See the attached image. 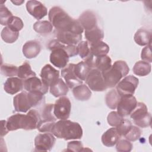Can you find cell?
<instances>
[{
    "mask_svg": "<svg viewBox=\"0 0 152 152\" xmlns=\"http://www.w3.org/2000/svg\"><path fill=\"white\" fill-rule=\"evenodd\" d=\"M141 134V129L136 126L132 125L129 131L125 135L124 137L129 141H135L140 138Z\"/></svg>",
    "mask_w": 152,
    "mask_h": 152,
    "instance_id": "obj_40",
    "label": "cell"
},
{
    "mask_svg": "<svg viewBox=\"0 0 152 152\" xmlns=\"http://www.w3.org/2000/svg\"><path fill=\"white\" fill-rule=\"evenodd\" d=\"M90 50L93 56L96 57L106 55L109 51V46L104 42L100 41L90 45Z\"/></svg>",
    "mask_w": 152,
    "mask_h": 152,
    "instance_id": "obj_30",
    "label": "cell"
},
{
    "mask_svg": "<svg viewBox=\"0 0 152 152\" xmlns=\"http://www.w3.org/2000/svg\"><path fill=\"white\" fill-rule=\"evenodd\" d=\"M56 39L66 45H76L82 39V34H77L70 31H55Z\"/></svg>",
    "mask_w": 152,
    "mask_h": 152,
    "instance_id": "obj_15",
    "label": "cell"
},
{
    "mask_svg": "<svg viewBox=\"0 0 152 152\" xmlns=\"http://www.w3.org/2000/svg\"><path fill=\"white\" fill-rule=\"evenodd\" d=\"M74 97L79 101H87L91 96V91L86 84H80L72 90Z\"/></svg>",
    "mask_w": 152,
    "mask_h": 152,
    "instance_id": "obj_26",
    "label": "cell"
},
{
    "mask_svg": "<svg viewBox=\"0 0 152 152\" xmlns=\"http://www.w3.org/2000/svg\"><path fill=\"white\" fill-rule=\"evenodd\" d=\"M68 151H81L84 150L83 144L79 141H70L67 144Z\"/></svg>",
    "mask_w": 152,
    "mask_h": 152,
    "instance_id": "obj_46",
    "label": "cell"
},
{
    "mask_svg": "<svg viewBox=\"0 0 152 152\" xmlns=\"http://www.w3.org/2000/svg\"><path fill=\"white\" fill-rule=\"evenodd\" d=\"M23 84L24 89L28 92L39 91L45 94L48 91L49 86L36 76L24 80Z\"/></svg>",
    "mask_w": 152,
    "mask_h": 152,
    "instance_id": "obj_13",
    "label": "cell"
},
{
    "mask_svg": "<svg viewBox=\"0 0 152 152\" xmlns=\"http://www.w3.org/2000/svg\"><path fill=\"white\" fill-rule=\"evenodd\" d=\"M1 36L2 39L6 43H12L15 42L19 36V32L14 31L8 27H5L1 31Z\"/></svg>",
    "mask_w": 152,
    "mask_h": 152,
    "instance_id": "obj_34",
    "label": "cell"
},
{
    "mask_svg": "<svg viewBox=\"0 0 152 152\" xmlns=\"http://www.w3.org/2000/svg\"><path fill=\"white\" fill-rule=\"evenodd\" d=\"M94 68V65L86 61H81L75 64L74 72L76 76L81 80L85 81L90 71Z\"/></svg>",
    "mask_w": 152,
    "mask_h": 152,
    "instance_id": "obj_23",
    "label": "cell"
},
{
    "mask_svg": "<svg viewBox=\"0 0 152 152\" xmlns=\"http://www.w3.org/2000/svg\"><path fill=\"white\" fill-rule=\"evenodd\" d=\"M18 67L11 65V64H4L1 66V72L5 77H13L18 75Z\"/></svg>",
    "mask_w": 152,
    "mask_h": 152,
    "instance_id": "obj_38",
    "label": "cell"
},
{
    "mask_svg": "<svg viewBox=\"0 0 152 152\" xmlns=\"http://www.w3.org/2000/svg\"><path fill=\"white\" fill-rule=\"evenodd\" d=\"M49 87L50 93L56 97L64 96L66 95L68 92V87L66 84H65L63 80L60 78Z\"/></svg>",
    "mask_w": 152,
    "mask_h": 152,
    "instance_id": "obj_22",
    "label": "cell"
},
{
    "mask_svg": "<svg viewBox=\"0 0 152 152\" xmlns=\"http://www.w3.org/2000/svg\"><path fill=\"white\" fill-rule=\"evenodd\" d=\"M40 119L41 115L39 112L35 109H31L26 115L17 113L11 116L7 121V127L9 131L18 129L33 130L37 128Z\"/></svg>",
    "mask_w": 152,
    "mask_h": 152,
    "instance_id": "obj_2",
    "label": "cell"
},
{
    "mask_svg": "<svg viewBox=\"0 0 152 152\" xmlns=\"http://www.w3.org/2000/svg\"><path fill=\"white\" fill-rule=\"evenodd\" d=\"M56 139L53 134L43 133L38 134L34 139L35 151H50L55 145Z\"/></svg>",
    "mask_w": 152,
    "mask_h": 152,
    "instance_id": "obj_10",
    "label": "cell"
},
{
    "mask_svg": "<svg viewBox=\"0 0 152 152\" xmlns=\"http://www.w3.org/2000/svg\"><path fill=\"white\" fill-rule=\"evenodd\" d=\"M17 76L21 79L26 80L28 78L36 76V74L31 69L30 65L28 62H25L18 67Z\"/></svg>",
    "mask_w": 152,
    "mask_h": 152,
    "instance_id": "obj_35",
    "label": "cell"
},
{
    "mask_svg": "<svg viewBox=\"0 0 152 152\" xmlns=\"http://www.w3.org/2000/svg\"><path fill=\"white\" fill-rule=\"evenodd\" d=\"M121 135L118 133L116 128L107 129L102 136V142L106 147L114 146L120 140Z\"/></svg>",
    "mask_w": 152,
    "mask_h": 152,
    "instance_id": "obj_21",
    "label": "cell"
},
{
    "mask_svg": "<svg viewBox=\"0 0 152 152\" xmlns=\"http://www.w3.org/2000/svg\"><path fill=\"white\" fill-rule=\"evenodd\" d=\"M129 71L128 65L124 61H116L107 71L102 72V75L107 88L114 87Z\"/></svg>",
    "mask_w": 152,
    "mask_h": 152,
    "instance_id": "obj_4",
    "label": "cell"
},
{
    "mask_svg": "<svg viewBox=\"0 0 152 152\" xmlns=\"http://www.w3.org/2000/svg\"><path fill=\"white\" fill-rule=\"evenodd\" d=\"M28 98L31 107H39L45 103L44 94L39 91H30L27 93Z\"/></svg>",
    "mask_w": 152,
    "mask_h": 152,
    "instance_id": "obj_32",
    "label": "cell"
},
{
    "mask_svg": "<svg viewBox=\"0 0 152 152\" xmlns=\"http://www.w3.org/2000/svg\"><path fill=\"white\" fill-rule=\"evenodd\" d=\"M40 76L42 81L47 86H50L59 78V71L50 64L45 65L42 69Z\"/></svg>",
    "mask_w": 152,
    "mask_h": 152,
    "instance_id": "obj_16",
    "label": "cell"
},
{
    "mask_svg": "<svg viewBox=\"0 0 152 152\" xmlns=\"http://www.w3.org/2000/svg\"><path fill=\"white\" fill-rule=\"evenodd\" d=\"M71 103L69 99L65 96L56 100L53 106V113L57 119H67L70 115Z\"/></svg>",
    "mask_w": 152,
    "mask_h": 152,
    "instance_id": "obj_9",
    "label": "cell"
},
{
    "mask_svg": "<svg viewBox=\"0 0 152 152\" xmlns=\"http://www.w3.org/2000/svg\"><path fill=\"white\" fill-rule=\"evenodd\" d=\"M137 104L136 98L133 95L121 96L117 105V112L121 116H126L131 113Z\"/></svg>",
    "mask_w": 152,
    "mask_h": 152,
    "instance_id": "obj_11",
    "label": "cell"
},
{
    "mask_svg": "<svg viewBox=\"0 0 152 152\" xmlns=\"http://www.w3.org/2000/svg\"><path fill=\"white\" fill-rule=\"evenodd\" d=\"M8 129L7 127V121H1V136L3 137L7 134L8 132Z\"/></svg>",
    "mask_w": 152,
    "mask_h": 152,
    "instance_id": "obj_48",
    "label": "cell"
},
{
    "mask_svg": "<svg viewBox=\"0 0 152 152\" xmlns=\"http://www.w3.org/2000/svg\"><path fill=\"white\" fill-rule=\"evenodd\" d=\"M13 104L15 110L19 112H27L31 107L27 93L25 91H23L14 96Z\"/></svg>",
    "mask_w": 152,
    "mask_h": 152,
    "instance_id": "obj_17",
    "label": "cell"
},
{
    "mask_svg": "<svg viewBox=\"0 0 152 152\" xmlns=\"http://www.w3.org/2000/svg\"><path fill=\"white\" fill-rule=\"evenodd\" d=\"M64 49L68 53L69 57H72L78 55L77 46L76 45H65Z\"/></svg>",
    "mask_w": 152,
    "mask_h": 152,
    "instance_id": "obj_47",
    "label": "cell"
},
{
    "mask_svg": "<svg viewBox=\"0 0 152 152\" xmlns=\"http://www.w3.org/2000/svg\"><path fill=\"white\" fill-rule=\"evenodd\" d=\"M56 137L65 140L81 139L83 129L81 125L68 119L59 120L55 122L51 132Z\"/></svg>",
    "mask_w": 152,
    "mask_h": 152,
    "instance_id": "obj_3",
    "label": "cell"
},
{
    "mask_svg": "<svg viewBox=\"0 0 152 152\" xmlns=\"http://www.w3.org/2000/svg\"><path fill=\"white\" fill-rule=\"evenodd\" d=\"M116 144V150L121 152H128L131 151L132 148V144L128 140H119Z\"/></svg>",
    "mask_w": 152,
    "mask_h": 152,
    "instance_id": "obj_44",
    "label": "cell"
},
{
    "mask_svg": "<svg viewBox=\"0 0 152 152\" xmlns=\"http://www.w3.org/2000/svg\"><path fill=\"white\" fill-rule=\"evenodd\" d=\"M85 30H88L96 27L97 20L94 12L91 11L83 12L77 20Z\"/></svg>",
    "mask_w": 152,
    "mask_h": 152,
    "instance_id": "obj_18",
    "label": "cell"
},
{
    "mask_svg": "<svg viewBox=\"0 0 152 152\" xmlns=\"http://www.w3.org/2000/svg\"><path fill=\"white\" fill-rule=\"evenodd\" d=\"M130 117L138 126L146 128L151 125V116L148 113L147 107L144 103H137L136 107L130 114Z\"/></svg>",
    "mask_w": 152,
    "mask_h": 152,
    "instance_id": "obj_6",
    "label": "cell"
},
{
    "mask_svg": "<svg viewBox=\"0 0 152 152\" xmlns=\"http://www.w3.org/2000/svg\"><path fill=\"white\" fill-rule=\"evenodd\" d=\"M85 81L90 90L94 91H103L107 88L102 72L96 68L90 71Z\"/></svg>",
    "mask_w": 152,
    "mask_h": 152,
    "instance_id": "obj_7",
    "label": "cell"
},
{
    "mask_svg": "<svg viewBox=\"0 0 152 152\" xmlns=\"http://www.w3.org/2000/svg\"><path fill=\"white\" fill-rule=\"evenodd\" d=\"M74 64H69L61 71L62 77L65 79L67 86L71 89L83 84V81L79 79L74 72Z\"/></svg>",
    "mask_w": 152,
    "mask_h": 152,
    "instance_id": "obj_12",
    "label": "cell"
},
{
    "mask_svg": "<svg viewBox=\"0 0 152 152\" xmlns=\"http://www.w3.org/2000/svg\"><path fill=\"white\" fill-rule=\"evenodd\" d=\"M49 21L55 27L56 31H70L82 34L84 28L78 20L71 18L62 8L53 7L49 11Z\"/></svg>",
    "mask_w": 152,
    "mask_h": 152,
    "instance_id": "obj_1",
    "label": "cell"
},
{
    "mask_svg": "<svg viewBox=\"0 0 152 152\" xmlns=\"http://www.w3.org/2000/svg\"><path fill=\"white\" fill-rule=\"evenodd\" d=\"M27 12L37 20H40L48 14L46 7L40 1H28L26 3Z\"/></svg>",
    "mask_w": 152,
    "mask_h": 152,
    "instance_id": "obj_14",
    "label": "cell"
},
{
    "mask_svg": "<svg viewBox=\"0 0 152 152\" xmlns=\"http://www.w3.org/2000/svg\"><path fill=\"white\" fill-rule=\"evenodd\" d=\"M55 122L54 121H49L44 119H40L39 122L37 129L41 132H51Z\"/></svg>",
    "mask_w": 152,
    "mask_h": 152,
    "instance_id": "obj_39",
    "label": "cell"
},
{
    "mask_svg": "<svg viewBox=\"0 0 152 152\" xmlns=\"http://www.w3.org/2000/svg\"><path fill=\"white\" fill-rule=\"evenodd\" d=\"M78 54H79L81 58L84 59V61L94 63V61L93 59V55L91 52L90 47H89V44L87 41H81L77 46Z\"/></svg>",
    "mask_w": 152,
    "mask_h": 152,
    "instance_id": "obj_24",
    "label": "cell"
},
{
    "mask_svg": "<svg viewBox=\"0 0 152 152\" xmlns=\"http://www.w3.org/2000/svg\"><path fill=\"white\" fill-rule=\"evenodd\" d=\"M141 58L142 61L151 63L152 62V55L151 51V42L142 49Z\"/></svg>",
    "mask_w": 152,
    "mask_h": 152,
    "instance_id": "obj_45",
    "label": "cell"
},
{
    "mask_svg": "<svg viewBox=\"0 0 152 152\" xmlns=\"http://www.w3.org/2000/svg\"><path fill=\"white\" fill-rule=\"evenodd\" d=\"M151 31L144 28H140L135 33L134 39L135 43L140 46L148 45L151 42Z\"/></svg>",
    "mask_w": 152,
    "mask_h": 152,
    "instance_id": "obj_27",
    "label": "cell"
},
{
    "mask_svg": "<svg viewBox=\"0 0 152 152\" xmlns=\"http://www.w3.org/2000/svg\"><path fill=\"white\" fill-rule=\"evenodd\" d=\"M41 50V45L37 40H29L23 46V53L27 59L36 58Z\"/></svg>",
    "mask_w": 152,
    "mask_h": 152,
    "instance_id": "obj_20",
    "label": "cell"
},
{
    "mask_svg": "<svg viewBox=\"0 0 152 152\" xmlns=\"http://www.w3.org/2000/svg\"><path fill=\"white\" fill-rule=\"evenodd\" d=\"M53 106L54 104L52 103L46 104L43 106L41 113L42 119L54 122L56 120L57 118L53 113Z\"/></svg>",
    "mask_w": 152,
    "mask_h": 152,
    "instance_id": "obj_36",
    "label": "cell"
},
{
    "mask_svg": "<svg viewBox=\"0 0 152 152\" xmlns=\"http://www.w3.org/2000/svg\"><path fill=\"white\" fill-rule=\"evenodd\" d=\"M7 26L12 30L18 32L23 28L24 24L22 20L20 17L12 16L8 20Z\"/></svg>",
    "mask_w": 152,
    "mask_h": 152,
    "instance_id": "obj_37",
    "label": "cell"
},
{
    "mask_svg": "<svg viewBox=\"0 0 152 152\" xmlns=\"http://www.w3.org/2000/svg\"><path fill=\"white\" fill-rule=\"evenodd\" d=\"M139 83L138 79L132 75L125 77L116 85V91L119 96L133 95Z\"/></svg>",
    "mask_w": 152,
    "mask_h": 152,
    "instance_id": "obj_8",
    "label": "cell"
},
{
    "mask_svg": "<svg viewBox=\"0 0 152 152\" xmlns=\"http://www.w3.org/2000/svg\"><path fill=\"white\" fill-rule=\"evenodd\" d=\"M53 25L49 21L43 20L37 21L33 25V28L35 31L42 36L49 34L52 31Z\"/></svg>",
    "mask_w": 152,
    "mask_h": 152,
    "instance_id": "obj_28",
    "label": "cell"
},
{
    "mask_svg": "<svg viewBox=\"0 0 152 152\" xmlns=\"http://www.w3.org/2000/svg\"><path fill=\"white\" fill-rule=\"evenodd\" d=\"M151 69L150 63L144 61H139L135 64L133 67V72L138 76L143 77L149 74L151 72Z\"/></svg>",
    "mask_w": 152,
    "mask_h": 152,
    "instance_id": "obj_29",
    "label": "cell"
},
{
    "mask_svg": "<svg viewBox=\"0 0 152 152\" xmlns=\"http://www.w3.org/2000/svg\"><path fill=\"white\" fill-rule=\"evenodd\" d=\"M85 37L90 45L102 41L104 37V33L103 30L97 26L92 29L85 30Z\"/></svg>",
    "mask_w": 152,
    "mask_h": 152,
    "instance_id": "obj_25",
    "label": "cell"
},
{
    "mask_svg": "<svg viewBox=\"0 0 152 152\" xmlns=\"http://www.w3.org/2000/svg\"><path fill=\"white\" fill-rule=\"evenodd\" d=\"M11 12L3 4L0 6V20L1 24L2 26H7L8 20L12 17Z\"/></svg>",
    "mask_w": 152,
    "mask_h": 152,
    "instance_id": "obj_42",
    "label": "cell"
},
{
    "mask_svg": "<svg viewBox=\"0 0 152 152\" xmlns=\"http://www.w3.org/2000/svg\"><path fill=\"white\" fill-rule=\"evenodd\" d=\"M120 98L121 96L118 93L116 90H111L106 94L105 97V102L107 106L111 109H115L117 107Z\"/></svg>",
    "mask_w": 152,
    "mask_h": 152,
    "instance_id": "obj_33",
    "label": "cell"
},
{
    "mask_svg": "<svg viewBox=\"0 0 152 152\" xmlns=\"http://www.w3.org/2000/svg\"><path fill=\"white\" fill-rule=\"evenodd\" d=\"M111 66L112 60L107 55L96 57L94 61V68L102 72L108 70Z\"/></svg>",
    "mask_w": 152,
    "mask_h": 152,
    "instance_id": "obj_31",
    "label": "cell"
},
{
    "mask_svg": "<svg viewBox=\"0 0 152 152\" xmlns=\"http://www.w3.org/2000/svg\"><path fill=\"white\" fill-rule=\"evenodd\" d=\"M65 46L57 39L51 40L48 44V48L51 50L50 62L59 68H64L69 62V57L64 49Z\"/></svg>",
    "mask_w": 152,
    "mask_h": 152,
    "instance_id": "obj_5",
    "label": "cell"
},
{
    "mask_svg": "<svg viewBox=\"0 0 152 152\" xmlns=\"http://www.w3.org/2000/svg\"><path fill=\"white\" fill-rule=\"evenodd\" d=\"M24 84L22 79L19 77H10L4 83V88L6 93L10 94H14L23 88Z\"/></svg>",
    "mask_w": 152,
    "mask_h": 152,
    "instance_id": "obj_19",
    "label": "cell"
},
{
    "mask_svg": "<svg viewBox=\"0 0 152 152\" xmlns=\"http://www.w3.org/2000/svg\"><path fill=\"white\" fill-rule=\"evenodd\" d=\"M107 120L109 125L116 127L122 122V121L124 120V118L122 116L119 115L117 112L112 111L109 113Z\"/></svg>",
    "mask_w": 152,
    "mask_h": 152,
    "instance_id": "obj_41",
    "label": "cell"
},
{
    "mask_svg": "<svg viewBox=\"0 0 152 152\" xmlns=\"http://www.w3.org/2000/svg\"><path fill=\"white\" fill-rule=\"evenodd\" d=\"M132 126V123L128 119H124L122 122L118 125L116 129L118 133L121 136H125V135L129 131Z\"/></svg>",
    "mask_w": 152,
    "mask_h": 152,
    "instance_id": "obj_43",
    "label": "cell"
}]
</instances>
